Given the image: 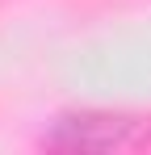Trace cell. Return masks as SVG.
Returning a JSON list of instances; mask_svg holds the SVG:
<instances>
[{
  "label": "cell",
  "instance_id": "obj_1",
  "mask_svg": "<svg viewBox=\"0 0 151 155\" xmlns=\"http://www.w3.org/2000/svg\"><path fill=\"white\" fill-rule=\"evenodd\" d=\"M134 138V117H118V113H72L59 117L55 130L46 134L50 147L63 151H109Z\"/></svg>",
  "mask_w": 151,
  "mask_h": 155
}]
</instances>
